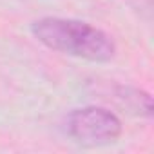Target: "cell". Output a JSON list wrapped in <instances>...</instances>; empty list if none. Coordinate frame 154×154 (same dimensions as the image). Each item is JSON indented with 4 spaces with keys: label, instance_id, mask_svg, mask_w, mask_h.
<instances>
[{
    "label": "cell",
    "instance_id": "2",
    "mask_svg": "<svg viewBox=\"0 0 154 154\" xmlns=\"http://www.w3.org/2000/svg\"><path fill=\"white\" fill-rule=\"evenodd\" d=\"M67 134L82 145H107L122 136L120 118L103 107L74 109L67 116Z\"/></svg>",
    "mask_w": 154,
    "mask_h": 154
},
{
    "label": "cell",
    "instance_id": "1",
    "mask_svg": "<svg viewBox=\"0 0 154 154\" xmlns=\"http://www.w3.org/2000/svg\"><path fill=\"white\" fill-rule=\"evenodd\" d=\"M31 33L53 51L89 62H109L116 54V44L105 31L80 20L40 18L31 24Z\"/></svg>",
    "mask_w": 154,
    "mask_h": 154
}]
</instances>
